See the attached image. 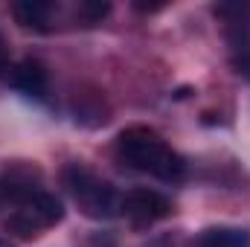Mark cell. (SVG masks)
<instances>
[{"label": "cell", "mask_w": 250, "mask_h": 247, "mask_svg": "<svg viewBox=\"0 0 250 247\" xmlns=\"http://www.w3.org/2000/svg\"><path fill=\"white\" fill-rule=\"evenodd\" d=\"M114 148H117L120 163L134 172L151 175L163 184H178L187 178V160L157 131H151L146 125H131V128L120 131Z\"/></svg>", "instance_id": "obj_1"}, {"label": "cell", "mask_w": 250, "mask_h": 247, "mask_svg": "<svg viewBox=\"0 0 250 247\" xmlns=\"http://www.w3.org/2000/svg\"><path fill=\"white\" fill-rule=\"evenodd\" d=\"M192 247H250V230L245 227H207Z\"/></svg>", "instance_id": "obj_8"}, {"label": "cell", "mask_w": 250, "mask_h": 247, "mask_svg": "<svg viewBox=\"0 0 250 247\" xmlns=\"http://www.w3.org/2000/svg\"><path fill=\"white\" fill-rule=\"evenodd\" d=\"M62 178L64 189L70 192V198L82 215H87L93 221H111L123 212V195L105 178H99L93 169H87L84 163H70Z\"/></svg>", "instance_id": "obj_2"}, {"label": "cell", "mask_w": 250, "mask_h": 247, "mask_svg": "<svg viewBox=\"0 0 250 247\" xmlns=\"http://www.w3.org/2000/svg\"><path fill=\"white\" fill-rule=\"evenodd\" d=\"M134 227H151L163 218L172 215V201L157 192V189H148V186H140V189H131L123 195V212Z\"/></svg>", "instance_id": "obj_5"}, {"label": "cell", "mask_w": 250, "mask_h": 247, "mask_svg": "<svg viewBox=\"0 0 250 247\" xmlns=\"http://www.w3.org/2000/svg\"><path fill=\"white\" fill-rule=\"evenodd\" d=\"M0 247H15V242L12 239H0Z\"/></svg>", "instance_id": "obj_12"}, {"label": "cell", "mask_w": 250, "mask_h": 247, "mask_svg": "<svg viewBox=\"0 0 250 247\" xmlns=\"http://www.w3.org/2000/svg\"><path fill=\"white\" fill-rule=\"evenodd\" d=\"M233 67H236V73H239V76L250 79V44H248V47L233 50Z\"/></svg>", "instance_id": "obj_10"}, {"label": "cell", "mask_w": 250, "mask_h": 247, "mask_svg": "<svg viewBox=\"0 0 250 247\" xmlns=\"http://www.w3.org/2000/svg\"><path fill=\"white\" fill-rule=\"evenodd\" d=\"M6 79L18 93H23L29 99H44L50 90V73L38 59H21L18 64H12Z\"/></svg>", "instance_id": "obj_6"}, {"label": "cell", "mask_w": 250, "mask_h": 247, "mask_svg": "<svg viewBox=\"0 0 250 247\" xmlns=\"http://www.w3.org/2000/svg\"><path fill=\"white\" fill-rule=\"evenodd\" d=\"M62 221H64V204L53 195V192L44 189V192L35 195L29 204L12 209V215L6 218V233H12V236L21 239V242H32V239H38L44 230H50V227H56V224H62Z\"/></svg>", "instance_id": "obj_3"}, {"label": "cell", "mask_w": 250, "mask_h": 247, "mask_svg": "<svg viewBox=\"0 0 250 247\" xmlns=\"http://www.w3.org/2000/svg\"><path fill=\"white\" fill-rule=\"evenodd\" d=\"M44 192V172L29 160H12L0 172V201L15 209Z\"/></svg>", "instance_id": "obj_4"}, {"label": "cell", "mask_w": 250, "mask_h": 247, "mask_svg": "<svg viewBox=\"0 0 250 247\" xmlns=\"http://www.w3.org/2000/svg\"><path fill=\"white\" fill-rule=\"evenodd\" d=\"M108 15H111V3H102V0H82L76 6V18L84 23H99Z\"/></svg>", "instance_id": "obj_9"}, {"label": "cell", "mask_w": 250, "mask_h": 247, "mask_svg": "<svg viewBox=\"0 0 250 247\" xmlns=\"http://www.w3.org/2000/svg\"><path fill=\"white\" fill-rule=\"evenodd\" d=\"M134 9H137V12H160L163 3H148V6H146V3H134Z\"/></svg>", "instance_id": "obj_11"}, {"label": "cell", "mask_w": 250, "mask_h": 247, "mask_svg": "<svg viewBox=\"0 0 250 247\" xmlns=\"http://www.w3.org/2000/svg\"><path fill=\"white\" fill-rule=\"evenodd\" d=\"M15 21L23 29H35V32H47L53 26V18L59 15V6L50 0H18L12 6Z\"/></svg>", "instance_id": "obj_7"}]
</instances>
